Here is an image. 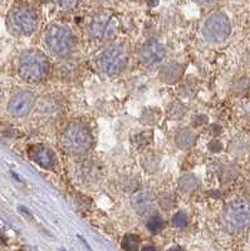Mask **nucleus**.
<instances>
[{
  "label": "nucleus",
  "instance_id": "1",
  "mask_svg": "<svg viewBox=\"0 0 250 251\" xmlns=\"http://www.w3.org/2000/svg\"><path fill=\"white\" fill-rule=\"evenodd\" d=\"M51 64L47 55L38 49L23 51L18 62V72L24 80L29 83H40L49 75Z\"/></svg>",
  "mask_w": 250,
  "mask_h": 251
},
{
  "label": "nucleus",
  "instance_id": "2",
  "mask_svg": "<svg viewBox=\"0 0 250 251\" xmlns=\"http://www.w3.org/2000/svg\"><path fill=\"white\" fill-rule=\"evenodd\" d=\"M62 146L64 151L73 156L88 153L92 147L91 132L84 125L71 123L62 133Z\"/></svg>",
  "mask_w": 250,
  "mask_h": 251
},
{
  "label": "nucleus",
  "instance_id": "3",
  "mask_svg": "<svg viewBox=\"0 0 250 251\" xmlns=\"http://www.w3.org/2000/svg\"><path fill=\"white\" fill-rule=\"evenodd\" d=\"M128 64V51L123 44H110L97 57V67L107 75H119Z\"/></svg>",
  "mask_w": 250,
  "mask_h": 251
},
{
  "label": "nucleus",
  "instance_id": "4",
  "mask_svg": "<svg viewBox=\"0 0 250 251\" xmlns=\"http://www.w3.org/2000/svg\"><path fill=\"white\" fill-rule=\"evenodd\" d=\"M44 40L49 50L58 57H67L76 47V39L71 29L59 24L49 26Z\"/></svg>",
  "mask_w": 250,
  "mask_h": 251
},
{
  "label": "nucleus",
  "instance_id": "5",
  "mask_svg": "<svg viewBox=\"0 0 250 251\" xmlns=\"http://www.w3.org/2000/svg\"><path fill=\"white\" fill-rule=\"evenodd\" d=\"M222 221L231 234L242 232L250 223V203L242 199L229 202L222 211Z\"/></svg>",
  "mask_w": 250,
  "mask_h": 251
},
{
  "label": "nucleus",
  "instance_id": "6",
  "mask_svg": "<svg viewBox=\"0 0 250 251\" xmlns=\"http://www.w3.org/2000/svg\"><path fill=\"white\" fill-rule=\"evenodd\" d=\"M39 23L37 12L28 6H17L8 15L9 28L19 35H30Z\"/></svg>",
  "mask_w": 250,
  "mask_h": 251
},
{
  "label": "nucleus",
  "instance_id": "7",
  "mask_svg": "<svg viewBox=\"0 0 250 251\" xmlns=\"http://www.w3.org/2000/svg\"><path fill=\"white\" fill-rule=\"evenodd\" d=\"M202 33L211 43H222L231 33L230 20L222 13H214L205 22Z\"/></svg>",
  "mask_w": 250,
  "mask_h": 251
},
{
  "label": "nucleus",
  "instance_id": "8",
  "mask_svg": "<svg viewBox=\"0 0 250 251\" xmlns=\"http://www.w3.org/2000/svg\"><path fill=\"white\" fill-rule=\"evenodd\" d=\"M116 19L110 13H100L92 19L89 25V34L94 40H102L111 38L116 33Z\"/></svg>",
  "mask_w": 250,
  "mask_h": 251
},
{
  "label": "nucleus",
  "instance_id": "9",
  "mask_svg": "<svg viewBox=\"0 0 250 251\" xmlns=\"http://www.w3.org/2000/svg\"><path fill=\"white\" fill-rule=\"evenodd\" d=\"M166 49L157 39L147 40L139 50V59L146 67H155L165 59Z\"/></svg>",
  "mask_w": 250,
  "mask_h": 251
},
{
  "label": "nucleus",
  "instance_id": "10",
  "mask_svg": "<svg viewBox=\"0 0 250 251\" xmlns=\"http://www.w3.org/2000/svg\"><path fill=\"white\" fill-rule=\"evenodd\" d=\"M34 94L29 91H22L13 96L9 102L8 109L14 117H24L30 113L31 108L34 106Z\"/></svg>",
  "mask_w": 250,
  "mask_h": 251
},
{
  "label": "nucleus",
  "instance_id": "11",
  "mask_svg": "<svg viewBox=\"0 0 250 251\" xmlns=\"http://www.w3.org/2000/svg\"><path fill=\"white\" fill-rule=\"evenodd\" d=\"M29 156L34 162L42 166L43 169H53L57 163V157L54 154L53 150H51L48 146L44 145H34L29 150Z\"/></svg>",
  "mask_w": 250,
  "mask_h": 251
},
{
  "label": "nucleus",
  "instance_id": "12",
  "mask_svg": "<svg viewBox=\"0 0 250 251\" xmlns=\"http://www.w3.org/2000/svg\"><path fill=\"white\" fill-rule=\"evenodd\" d=\"M131 205L139 214H147L154 208L155 197L150 191H137L132 195Z\"/></svg>",
  "mask_w": 250,
  "mask_h": 251
},
{
  "label": "nucleus",
  "instance_id": "13",
  "mask_svg": "<svg viewBox=\"0 0 250 251\" xmlns=\"http://www.w3.org/2000/svg\"><path fill=\"white\" fill-rule=\"evenodd\" d=\"M184 75V67L179 63H168L160 69L159 77L166 84H175L177 80L181 79Z\"/></svg>",
  "mask_w": 250,
  "mask_h": 251
},
{
  "label": "nucleus",
  "instance_id": "14",
  "mask_svg": "<svg viewBox=\"0 0 250 251\" xmlns=\"http://www.w3.org/2000/svg\"><path fill=\"white\" fill-rule=\"evenodd\" d=\"M175 143L180 150H188L195 143V134L190 128H182L175 134Z\"/></svg>",
  "mask_w": 250,
  "mask_h": 251
},
{
  "label": "nucleus",
  "instance_id": "15",
  "mask_svg": "<svg viewBox=\"0 0 250 251\" xmlns=\"http://www.w3.org/2000/svg\"><path fill=\"white\" fill-rule=\"evenodd\" d=\"M197 185H199V181L194 175H185L179 181L180 191L184 192V194H189V192L194 191L197 187Z\"/></svg>",
  "mask_w": 250,
  "mask_h": 251
},
{
  "label": "nucleus",
  "instance_id": "16",
  "mask_svg": "<svg viewBox=\"0 0 250 251\" xmlns=\"http://www.w3.org/2000/svg\"><path fill=\"white\" fill-rule=\"evenodd\" d=\"M161 118V112L159 108H146L141 116V122L143 125H156Z\"/></svg>",
  "mask_w": 250,
  "mask_h": 251
},
{
  "label": "nucleus",
  "instance_id": "17",
  "mask_svg": "<svg viewBox=\"0 0 250 251\" xmlns=\"http://www.w3.org/2000/svg\"><path fill=\"white\" fill-rule=\"evenodd\" d=\"M139 245V237L137 235L128 234L122 240V249L125 251H137Z\"/></svg>",
  "mask_w": 250,
  "mask_h": 251
},
{
  "label": "nucleus",
  "instance_id": "18",
  "mask_svg": "<svg viewBox=\"0 0 250 251\" xmlns=\"http://www.w3.org/2000/svg\"><path fill=\"white\" fill-rule=\"evenodd\" d=\"M147 228L152 234H157V232H160L164 228V221L159 216L151 217L147 221Z\"/></svg>",
  "mask_w": 250,
  "mask_h": 251
},
{
  "label": "nucleus",
  "instance_id": "19",
  "mask_svg": "<svg viewBox=\"0 0 250 251\" xmlns=\"http://www.w3.org/2000/svg\"><path fill=\"white\" fill-rule=\"evenodd\" d=\"M172 225L175 226V227H185V226L188 225V216H186V214L182 211H179L177 214L173 215Z\"/></svg>",
  "mask_w": 250,
  "mask_h": 251
},
{
  "label": "nucleus",
  "instance_id": "20",
  "mask_svg": "<svg viewBox=\"0 0 250 251\" xmlns=\"http://www.w3.org/2000/svg\"><path fill=\"white\" fill-rule=\"evenodd\" d=\"M249 80H248L247 78H243V79H239L238 82H236V84L234 86V89H236V91L239 92H244L249 88Z\"/></svg>",
  "mask_w": 250,
  "mask_h": 251
},
{
  "label": "nucleus",
  "instance_id": "21",
  "mask_svg": "<svg viewBox=\"0 0 250 251\" xmlns=\"http://www.w3.org/2000/svg\"><path fill=\"white\" fill-rule=\"evenodd\" d=\"M209 149H210L213 152H219V151H222V146L220 145V143L218 142V141H213V142H211L210 145H209Z\"/></svg>",
  "mask_w": 250,
  "mask_h": 251
},
{
  "label": "nucleus",
  "instance_id": "22",
  "mask_svg": "<svg viewBox=\"0 0 250 251\" xmlns=\"http://www.w3.org/2000/svg\"><path fill=\"white\" fill-rule=\"evenodd\" d=\"M141 251H157V249L155 248V246L148 245V246H145V248H143Z\"/></svg>",
  "mask_w": 250,
  "mask_h": 251
},
{
  "label": "nucleus",
  "instance_id": "23",
  "mask_svg": "<svg viewBox=\"0 0 250 251\" xmlns=\"http://www.w3.org/2000/svg\"><path fill=\"white\" fill-rule=\"evenodd\" d=\"M167 251H182V250L180 248H171V249H168Z\"/></svg>",
  "mask_w": 250,
  "mask_h": 251
}]
</instances>
